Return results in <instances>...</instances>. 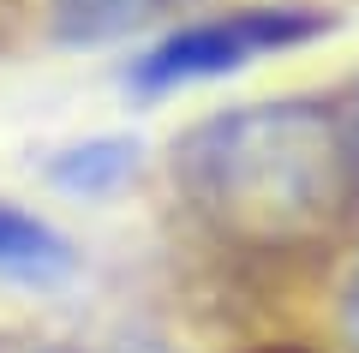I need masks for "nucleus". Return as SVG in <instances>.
<instances>
[{
  "instance_id": "nucleus-1",
  "label": "nucleus",
  "mask_w": 359,
  "mask_h": 353,
  "mask_svg": "<svg viewBox=\"0 0 359 353\" xmlns=\"http://www.w3.org/2000/svg\"><path fill=\"white\" fill-rule=\"evenodd\" d=\"M174 180L228 240L299 246L341 210L347 144L311 102H257L186 132L174 144Z\"/></svg>"
},
{
  "instance_id": "nucleus-2",
  "label": "nucleus",
  "mask_w": 359,
  "mask_h": 353,
  "mask_svg": "<svg viewBox=\"0 0 359 353\" xmlns=\"http://www.w3.org/2000/svg\"><path fill=\"white\" fill-rule=\"evenodd\" d=\"M330 18L306 13V6H245L228 18H204V25H186L174 36H162L138 66H132V90L144 96H162L180 84H204V78H228L240 66H252L257 54H282L299 42L323 36Z\"/></svg>"
},
{
  "instance_id": "nucleus-3",
  "label": "nucleus",
  "mask_w": 359,
  "mask_h": 353,
  "mask_svg": "<svg viewBox=\"0 0 359 353\" xmlns=\"http://www.w3.org/2000/svg\"><path fill=\"white\" fill-rule=\"evenodd\" d=\"M78 269V252L66 234H54L48 222L0 204V281H18V288H54Z\"/></svg>"
},
{
  "instance_id": "nucleus-4",
  "label": "nucleus",
  "mask_w": 359,
  "mask_h": 353,
  "mask_svg": "<svg viewBox=\"0 0 359 353\" xmlns=\"http://www.w3.org/2000/svg\"><path fill=\"white\" fill-rule=\"evenodd\" d=\"M174 0H48V18L66 42H114L162 18Z\"/></svg>"
},
{
  "instance_id": "nucleus-5",
  "label": "nucleus",
  "mask_w": 359,
  "mask_h": 353,
  "mask_svg": "<svg viewBox=\"0 0 359 353\" xmlns=\"http://www.w3.org/2000/svg\"><path fill=\"white\" fill-rule=\"evenodd\" d=\"M132 168H138V138H90V144H78V150L54 156L48 180L60 192H84V198H96V192H114Z\"/></svg>"
},
{
  "instance_id": "nucleus-6",
  "label": "nucleus",
  "mask_w": 359,
  "mask_h": 353,
  "mask_svg": "<svg viewBox=\"0 0 359 353\" xmlns=\"http://www.w3.org/2000/svg\"><path fill=\"white\" fill-rule=\"evenodd\" d=\"M341 341L359 353V264H353V276L341 288Z\"/></svg>"
},
{
  "instance_id": "nucleus-7",
  "label": "nucleus",
  "mask_w": 359,
  "mask_h": 353,
  "mask_svg": "<svg viewBox=\"0 0 359 353\" xmlns=\"http://www.w3.org/2000/svg\"><path fill=\"white\" fill-rule=\"evenodd\" d=\"M341 144H347V168H353V174H359V108H353V132H347Z\"/></svg>"
},
{
  "instance_id": "nucleus-8",
  "label": "nucleus",
  "mask_w": 359,
  "mask_h": 353,
  "mask_svg": "<svg viewBox=\"0 0 359 353\" xmlns=\"http://www.w3.org/2000/svg\"><path fill=\"white\" fill-rule=\"evenodd\" d=\"M264 353H294V347H264Z\"/></svg>"
}]
</instances>
